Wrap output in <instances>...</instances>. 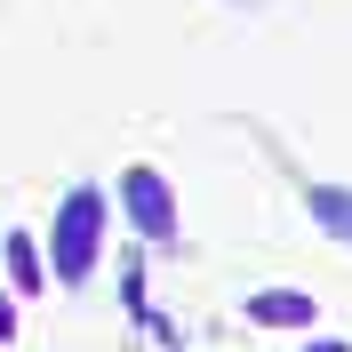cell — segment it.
<instances>
[{"label":"cell","mask_w":352,"mask_h":352,"mask_svg":"<svg viewBox=\"0 0 352 352\" xmlns=\"http://www.w3.org/2000/svg\"><path fill=\"white\" fill-rule=\"evenodd\" d=\"M96 248H104V192L96 184H72L56 200V232H48V272L65 288H80L96 272Z\"/></svg>","instance_id":"6da1fadb"},{"label":"cell","mask_w":352,"mask_h":352,"mask_svg":"<svg viewBox=\"0 0 352 352\" xmlns=\"http://www.w3.org/2000/svg\"><path fill=\"white\" fill-rule=\"evenodd\" d=\"M120 208H129V224L144 232V241H176V192H168V176L153 168V160H129L120 168Z\"/></svg>","instance_id":"7a4b0ae2"},{"label":"cell","mask_w":352,"mask_h":352,"mask_svg":"<svg viewBox=\"0 0 352 352\" xmlns=\"http://www.w3.org/2000/svg\"><path fill=\"white\" fill-rule=\"evenodd\" d=\"M248 320H256V329H312L320 305H312L305 288H256V296H248Z\"/></svg>","instance_id":"3957f363"},{"label":"cell","mask_w":352,"mask_h":352,"mask_svg":"<svg viewBox=\"0 0 352 352\" xmlns=\"http://www.w3.org/2000/svg\"><path fill=\"white\" fill-rule=\"evenodd\" d=\"M305 208H312V224H320L329 241L352 248V184H305Z\"/></svg>","instance_id":"277c9868"},{"label":"cell","mask_w":352,"mask_h":352,"mask_svg":"<svg viewBox=\"0 0 352 352\" xmlns=\"http://www.w3.org/2000/svg\"><path fill=\"white\" fill-rule=\"evenodd\" d=\"M8 280H16L24 296H32V288L48 280V264H41V241H32V232H8Z\"/></svg>","instance_id":"5b68a950"},{"label":"cell","mask_w":352,"mask_h":352,"mask_svg":"<svg viewBox=\"0 0 352 352\" xmlns=\"http://www.w3.org/2000/svg\"><path fill=\"white\" fill-rule=\"evenodd\" d=\"M8 336H16V305H8V296H0V344H8Z\"/></svg>","instance_id":"8992f818"},{"label":"cell","mask_w":352,"mask_h":352,"mask_svg":"<svg viewBox=\"0 0 352 352\" xmlns=\"http://www.w3.org/2000/svg\"><path fill=\"white\" fill-rule=\"evenodd\" d=\"M305 352H352V344H305Z\"/></svg>","instance_id":"52a82bcc"}]
</instances>
